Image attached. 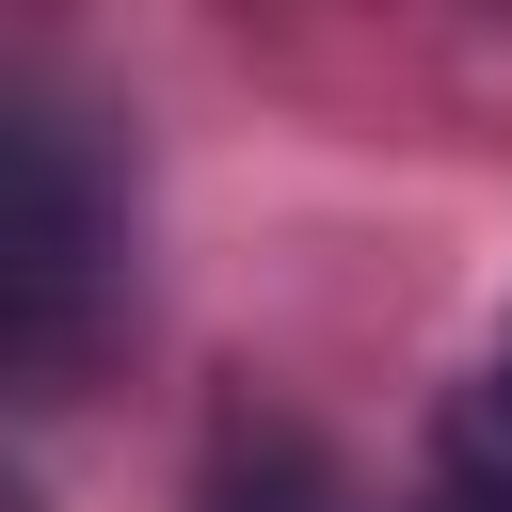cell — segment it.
I'll return each instance as SVG.
<instances>
[{"label": "cell", "mask_w": 512, "mask_h": 512, "mask_svg": "<svg viewBox=\"0 0 512 512\" xmlns=\"http://www.w3.org/2000/svg\"><path fill=\"white\" fill-rule=\"evenodd\" d=\"M432 480H448L464 512H512V320H496V352L448 384V416H432Z\"/></svg>", "instance_id": "3"}, {"label": "cell", "mask_w": 512, "mask_h": 512, "mask_svg": "<svg viewBox=\"0 0 512 512\" xmlns=\"http://www.w3.org/2000/svg\"><path fill=\"white\" fill-rule=\"evenodd\" d=\"M192 512H464L448 480H416V496H368L320 432H288V416H240L224 448H208V480H192Z\"/></svg>", "instance_id": "2"}, {"label": "cell", "mask_w": 512, "mask_h": 512, "mask_svg": "<svg viewBox=\"0 0 512 512\" xmlns=\"http://www.w3.org/2000/svg\"><path fill=\"white\" fill-rule=\"evenodd\" d=\"M128 304V176L64 96H0V352L32 400L80 384V352Z\"/></svg>", "instance_id": "1"}]
</instances>
